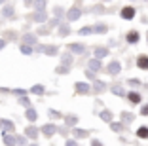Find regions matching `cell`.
Here are the masks:
<instances>
[{
	"label": "cell",
	"mask_w": 148,
	"mask_h": 146,
	"mask_svg": "<svg viewBox=\"0 0 148 146\" xmlns=\"http://www.w3.org/2000/svg\"><path fill=\"white\" fill-rule=\"evenodd\" d=\"M120 70H122V64L118 63V61H112V63L108 64V72L112 74V76H116V74H120Z\"/></svg>",
	"instance_id": "obj_1"
},
{
	"label": "cell",
	"mask_w": 148,
	"mask_h": 146,
	"mask_svg": "<svg viewBox=\"0 0 148 146\" xmlns=\"http://www.w3.org/2000/svg\"><path fill=\"white\" fill-rule=\"evenodd\" d=\"M74 87H76V91H78V93H84V95H87L89 91H91V87L87 86V84H84V82H78Z\"/></svg>",
	"instance_id": "obj_2"
},
{
	"label": "cell",
	"mask_w": 148,
	"mask_h": 146,
	"mask_svg": "<svg viewBox=\"0 0 148 146\" xmlns=\"http://www.w3.org/2000/svg\"><path fill=\"white\" fill-rule=\"evenodd\" d=\"M55 131H57V127L53 123H48V125H44V127H42V133L46 135V137H51Z\"/></svg>",
	"instance_id": "obj_3"
},
{
	"label": "cell",
	"mask_w": 148,
	"mask_h": 146,
	"mask_svg": "<svg viewBox=\"0 0 148 146\" xmlns=\"http://www.w3.org/2000/svg\"><path fill=\"white\" fill-rule=\"evenodd\" d=\"M69 49L72 53H84L86 51V47H84L82 44H69Z\"/></svg>",
	"instance_id": "obj_4"
},
{
	"label": "cell",
	"mask_w": 148,
	"mask_h": 146,
	"mask_svg": "<svg viewBox=\"0 0 148 146\" xmlns=\"http://www.w3.org/2000/svg\"><path fill=\"white\" fill-rule=\"evenodd\" d=\"M122 17L123 19H133L135 17V10L133 8H123L122 10Z\"/></svg>",
	"instance_id": "obj_5"
},
{
	"label": "cell",
	"mask_w": 148,
	"mask_h": 146,
	"mask_svg": "<svg viewBox=\"0 0 148 146\" xmlns=\"http://www.w3.org/2000/svg\"><path fill=\"white\" fill-rule=\"evenodd\" d=\"M139 38H140V36H139L137 30H131L129 34H127V42H129V44H137V42H139Z\"/></svg>",
	"instance_id": "obj_6"
},
{
	"label": "cell",
	"mask_w": 148,
	"mask_h": 146,
	"mask_svg": "<svg viewBox=\"0 0 148 146\" xmlns=\"http://www.w3.org/2000/svg\"><path fill=\"white\" fill-rule=\"evenodd\" d=\"M66 15H69V21H76V19L80 17V10L78 8H72L69 13H66Z\"/></svg>",
	"instance_id": "obj_7"
},
{
	"label": "cell",
	"mask_w": 148,
	"mask_h": 146,
	"mask_svg": "<svg viewBox=\"0 0 148 146\" xmlns=\"http://www.w3.org/2000/svg\"><path fill=\"white\" fill-rule=\"evenodd\" d=\"M108 55V49L106 47H95V57L101 61V57H106Z\"/></svg>",
	"instance_id": "obj_8"
},
{
	"label": "cell",
	"mask_w": 148,
	"mask_h": 146,
	"mask_svg": "<svg viewBox=\"0 0 148 146\" xmlns=\"http://www.w3.org/2000/svg\"><path fill=\"white\" fill-rule=\"evenodd\" d=\"M137 64H139V69H148V57L140 55L139 59H137Z\"/></svg>",
	"instance_id": "obj_9"
},
{
	"label": "cell",
	"mask_w": 148,
	"mask_h": 146,
	"mask_svg": "<svg viewBox=\"0 0 148 146\" xmlns=\"http://www.w3.org/2000/svg\"><path fill=\"white\" fill-rule=\"evenodd\" d=\"M101 69V61L99 59H91L89 61V70H91V72H95V70H99Z\"/></svg>",
	"instance_id": "obj_10"
},
{
	"label": "cell",
	"mask_w": 148,
	"mask_h": 146,
	"mask_svg": "<svg viewBox=\"0 0 148 146\" xmlns=\"http://www.w3.org/2000/svg\"><path fill=\"white\" fill-rule=\"evenodd\" d=\"M127 97H129L131 103H135V104H139V103H140V95H139V93H135V91H131Z\"/></svg>",
	"instance_id": "obj_11"
},
{
	"label": "cell",
	"mask_w": 148,
	"mask_h": 146,
	"mask_svg": "<svg viewBox=\"0 0 148 146\" xmlns=\"http://www.w3.org/2000/svg\"><path fill=\"white\" fill-rule=\"evenodd\" d=\"M25 133H27V137L36 138V137H38V129H36V127H27V131H25Z\"/></svg>",
	"instance_id": "obj_12"
},
{
	"label": "cell",
	"mask_w": 148,
	"mask_h": 146,
	"mask_svg": "<svg viewBox=\"0 0 148 146\" xmlns=\"http://www.w3.org/2000/svg\"><path fill=\"white\" fill-rule=\"evenodd\" d=\"M74 137H76V138H86L87 131H86V129H74Z\"/></svg>",
	"instance_id": "obj_13"
},
{
	"label": "cell",
	"mask_w": 148,
	"mask_h": 146,
	"mask_svg": "<svg viewBox=\"0 0 148 146\" xmlns=\"http://www.w3.org/2000/svg\"><path fill=\"white\" fill-rule=\"evenodd\" d=\"M101 120L112 121V112H110V110H103V112H101Z\"/></svg>",
	"instance_id": "obj_14"
},
{
	"label": "cell",
	"mask_w": 148,
	"mask_h": 146,
	"mask_svg": "<svg viewBox=\"0 0 148 146\" xmlns=\"http://www.w3.org/2000/svg\"><path fill=\"white\" fill-rule=\"evenodd\" d=\"M137 137L139 138H148V127H140L137 131Z\"/></svg>",
	"instance_id": "obj_15"
},
{
	"label": "cell",
	"mask_w": 148,
	"mask_h": 146,
	"mask_svg": "<svg viewBox=\"0 0 148 146\" xmlns=\"http://www.w3.org/2000/svg\"><path fill=\"white\" fill-rule=\"evenodd\" d=\"M36 118H38V114H36V110H32V108H29V110H27V120L34 121Z\"/></svg>",
	"instance_id": "obj_16"
},
{
	"label": "cell",
	"mask_w": 148,
	"mask_h": 146,
	"mask_svg": "<svg viewBox=\"0 0 148 146\" xmlns=\"http://www.w3.org/2000/svg\"><path fill=\"white\" fill-rule=\"evenodd\" d=\"M4 142L8 146H15V138H13L12 135H8V133H4Z\"/></svg>",
	"instance_id": "obj_17"
},
{
	"label": "cell",
	"mask_w": 148,
	"mask_h": 146,
	"mask_svg": "<svg viewBox=\"0 0 148 146\" xmlns=\"http://www.w3.org/2000/svg\"><path fill=\"white\" fill-rule=\"evenodd\" d=\"M23 42H25V44H36V36L25 34V36H23Z\"/></svg>",
	"instance_id": "obj_18"
},
{
	"label": "cell",
	"mask_w": 148,
	"mask_h": 146,
	"mask_svg": "<svg viewBox=\"0 0 148 146\" xmlns=\"http://www.w3.org/2000/svg\"><path fill=\"white\" fill-rule=\"evenodd\" d=\"M66 125H70V127H72V125H76V123H78V118H76V116H66Z\"/></svg>",
	"instance_id": "obj_19"
},
{
	"label": "cell",
	"mask_w": 148,
	"mask_h": 146,
	"mask_svg": "<svg viewBox=\"0 0 148 146\" xmlns=\"http://www.w3.org/2000/svg\"><path fill=\"white\" fill-rule=\"evenodd\" d=\"M42 49H44V51H46V53H48V55H55V53H57V47H55V46H49V47H42Z\"/></svg>",
	"instance_id": "obj_20"
},
{
	"label": "cell",
	"mask_w": 148,
	"mask_h": 146,
	"mask_svg": "<svg viewBox=\"0 0 148 146\" xmlns=\"http://www.w3.org/2000/svg\"><path fill=\"white\" fill-rule=\"evenodd\" d=\"M93 32H101V34H105V32H106V25H97V27H93Z\"/></svg>",
	"instance_id": "obj_21"
},
{
	"label": "cell",
	"mask_w": 148,
	"mask_h": 146,
	"mask_svg": "<svg viewBox=\"0 0 148 146\" xmlns=\"http://www.w3.org/2000/svg\"><path fill=\"white\" fill-rule=\"evenodd\" d=\"M105 87H106L105 82H95V87H93V89L95 91H105Z\"/></svg>",
	"instance_id": "obj_22"
},
{
	"label": "cell",
	"mask_w": 148,
	"mask_h": 146,
	"mask_svg": "<svg viewBox=\"0 0 148 146\" xmlns=\"http://www.w3.org/2000/svg\"><path fill=\"white\" fill-rule=\"evenodd\" d=\"M93 32V27H84V29H80V34H91Z\"/></svg>",
	"instance_id": "obj_23"
},
{
	"label": "cell",
	"mask_w": 148,
	"mask_h": 146,
	"mask_svg": "<svg viewBox=\"0 0 148 146\" xmlns=\"http://www.w3.org/2000/svg\"><path fill=\"white\" fill-rule=\"evenodd\" d=\"M31 91H32V93H36V95H42V93H44V87H42V86H34Z\"/></svg>",
	"instance_id": "obj_24"
},
{
	"label": "cell",
	"mask_w": 148,
	"mask_h": 146,
	"mask_svg": "<svg viewBox=\"0 0 148 146\" xmlns=\"http://www.w3.org/2000/svg\"><path fill=\"white\" fill-rule=\"evenodd\" d=\"M112 93L120 95V97H123V95H125V93H123V89H122V87H120V86H116V87H114V89H112Z\"/></svg>",
	"instance_id": "obj_25"
},
{
	"label": "cell",
	"mask_w": 148,
	"mask_h": 146,
	"mask_svg": "<svg viewBox=\"0 0 148 146\" xmlns=\"http://www.w3.org/2000/svg\"><path fill=\"white\" fill-rule=\"evenodd\" d=\"M34 19H36V21H44V19H46V13H44V12H38L34 15Z\"/></svg>",
	"instance_id": "obj_26"
},
{
	"label": "cell",
	"mask_w": 148,
	"mask_h": 146,
	"mask_svg": "<svg viewBox=\"0 0 148 146\" xmlns=\"http://www.w3.org/2000/svg\"><path fill=\"white\" fill-rule=\"evenodd\" d=\"M66 32H69V27H66V25H63V27H61V30H59V34H61V36H65Z\"/></svg>",
	"instance_id": "obj_27"
},
{
	"label": "cell",
	"mask_w": 148,
	"mask_h": 146,
	"mask_svg": "<svg viewBox=\"0 0 148 146\" xmlns=\"http://www.w3.org/2000/svg\"><path fill=\"white\" fill-rule=\"evenodd\" d=\"M123 120L131 123V121H133V114H123Z\"/></svg>",
	"instance_id": "obj_28"
},
{
	"label": "cell",
	"mask_w": 148,
	"mask_h": 146,
	"mask_svg": "<svg viewBox=\"0 0 148 146\" xmlns=\"http://www.w3.org/2000/svg\"><path fill=\"white\" fill-rule=\"evenodd\" d=\"M21 51H23V53H31L32 49H31V47H29V46H21Z\"/></svg>",
	"instance_id": "obj_29"
},
{
	"label": "cell",
	"mask_w": 148,
	"mask_h": 146,
	"mask_svg": "<svg viewBox=\"0 0 148 146\" xmlns=\"http://www.w3.org/2000/svg\"><path fill=\"white\" fill-rule=\"evenodd\" d=\"M57 72H59V74H65V72H69V69H66V66H59V69H57Z\"/></svg>",
	"instance_id": "obj_30"
},
{
	"label": "cell",
	"mask_w": 148,
	"mask_h": 146,
	"mask_svg": "<svg viewBox=\"0 0 148 146\" xmlns=\"http://www.w3.org/2000/svg\"><path fill=\"white\" fill-rule=\"evenodd\" d=\"M140 114H143V116H146V114H148V104H144V106L140 108Z\"/></svg>",
	"instance_id": "obj_31"
},
{
	"label": "cell",
	"mask_w": 148,
	"mask_h": 146,
	"mask_svg": "<svg viewBox=\"0 0 148 146\" xmlns=\"http://www.w3.org/2000/svg\"><path fill=\"white\" fill-rule=\"evenodd\" d=\"M2 125H4L6 129H12V127H13V123H12V121H2Z\"/></svg>",
	"instance_id": "obj_32"
},
{
	"label": "cell",
	"mask_w": 148,
	"mask_h": 146,
	"mask_svg": "<svg viewBox=\"0 0 148 146\" xmlns=\"http://www.w3.org/2000/svg\"><path fill=\"white\" fill-rule=\"evenodd\" d=\"M87 78H89V80H95V72H91V70H87Z\"/></svg>",
	"instance_id": "obj_33"
},
{
	"label": "cell",
	"mask_w": 148,
	"mask_h": 146,
	"mask_svg": "<svg viewBox=\"0 0 148 146\" xmlns=\"http://www.w3.org/2000/svg\"><path fill=\"white\" fill-rule=\"evenodd\" d=\"M110 127H112L114 131H120V129H122V125H120V123H112V125H110Z\"/></svg>",
	"instance_id": "obj_34"
},
{
	"label": "cell",
	"mask_w": 148,
	"mask_h": 146,
	"mask_svg": "<svg viewBox=\"0 0 148 146\" xmlns=\"http://www.w3.org/2000/svg\"><path fill=\"white\" fill-rule=\"evenodd\" d=\"M19 103H21L23 106H29V104H31V103H29V101H27V99H21V101H19Z\"/></svg>",
	"instance_id": "obj_35"
},
{
	"label": "cell",
	"mask_w": 148,
	"mask_h": 146,
	"mask_svg": "<svg viewBox=\"0 0 148 146\" xmlns=\"http://www.w3.org/2000/svg\"><path fill=\"white\" fill-rule=\"evenodd\" d=\"M4 15H12V8H6L4 10Z\"/></svg>",
	"instance_id": "obj_36"
},
{
	"label": "cell",
	"mask_w": 148,
	"mask_h": 146,
	"mask_svg": "<svg viewBox=\"0 0 148 146\" xmlns=\"http://www.w3.org/2000/svg\"><path fill=\"white\" fill-rule=\"evenodd\" d=\"M66 146H78V144H76L74 141H66Z\"/></svg>",
	"instance_id": "obj_37"
},
{
	"label": "cell",
	"mask_w": 148,
	"mask_h": 146,
	"mask_svg": "<svg viewBox=\"0 0 148 146\" xmlns=\"http://www.w3.org/2000/svg\"><path fill=\"white\" fill-rule=\"evenodd\" d=\"M91 146H103V144H101L99 141H93V142H91Z\"/></svg>",
	"instance_id": "obj_38"
},
{
	"label": "cell",
	"mask_w": 148,
	"mask_h": 146,
	"mask_svg": "<svg viewBox=\"0 0 148 146\" xmlns=\"http://www.w3.org/2000/svg\"><path fill=\"white\" fill-rule=\"evenodd\" d=\"M2 47H4V40H0V49H2Z\"/></svg>",
	"instance_id": "obj_39"
},
{
	"label": "cell",
	"mask_w": 148,
	"mask_h": 146,
	"mask_svg": "<svg viewBox=\"0 0 148 146\" xmlns=\"http://www.w3.org/2000/svg\"><path fill=\"white\" fill-rule=\"evenodd\" d=\"M32 146H36V144H32Z\"/></svg>",
	"instance_id": "obj_40"
}]
</instances>
